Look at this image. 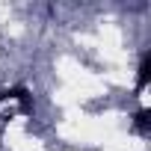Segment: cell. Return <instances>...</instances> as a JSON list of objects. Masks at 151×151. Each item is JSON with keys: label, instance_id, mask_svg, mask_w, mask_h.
Instances as JSON below:
<instances>
[{"label": "cell", "instance_id": "obj_2", "mask_svg": "<svg viewBox=\"0 0 151 151\" xmlns=\"http://www.w3.org/2000/svg\"><path fill=\"white\" fill-rule=\"evenodd\" d=\"M133 127H136V133H148V127H151V110H139L133 116Z\"/></svg>", "mask_w": 151, "mask_h": 151}, {"label": "cell", "instance_id": "obj_1", "mask_svg": "<svg viewBox=\"0 0 151 151\" xmlns=\"http://www.w3.org/2000/svg\"><path fill=\"white\" fill-rule=\"evenodd\" d=\"M148 77H151V53H145V56H142V62H139V77H136V89H145V86H148Z\"/></svg>", "mask_w": 151, "mask_h": 151}]
</instances>
